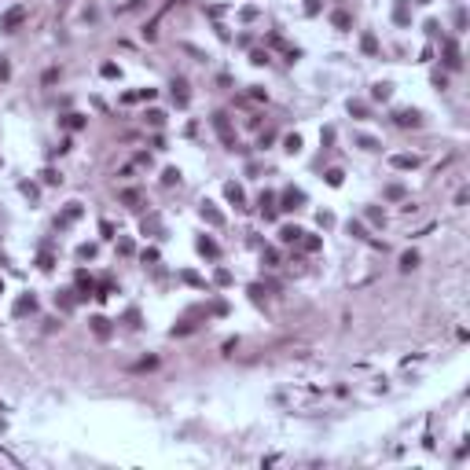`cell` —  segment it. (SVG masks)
I'll return each mask as SVG.
<instances>
[{
	"label": "cell",
	"instance_id": "obj_16",
	"mask_svg": "<svg viewBox=\"0 0 470 470\" xmlns=\"http://www.w3.org/2000/svg\"><path fill=\"white\" fill-rule=\"evenodd\" d=\"M331 26L346 33V29H353V15H349V11H342V8H338V11H331Z\"/></svg>",
	"mask_w": 470,
	"mask_h": 470
},
{
	"label": "cell",
	"instance_id": "obj_51",
	"mask_svg": "<svg viewBox=\"0 0 470 470\" xmlns=\"http://www.w3.org/2000/svg\"><path fill=\"white\" fill-rule=\"evenodd\" d=\"M99 74H103V77H118V66H114V62H103Z\"/></svg>",
	"mask_w": 470,
	"mask_h": 470
},
{
	"label": "cell",
	"instance_id": "obj_41",
	"mask_svg": "<svg viewBox=\"0 0 470 470\" xmlns=\"http://www.w3.org/2000/svg\"><path fill=\"white\" fill-rule=\"evenodd\" d=\"M162 184H180V169H173V165H169L165 173H162Z\"/></svg>",
	"mask_w": 470,
	"mask_h": 470
},
{
	"label": "cell",
	"instance_id": "obj_54",
	"mask_svg": "<svg viewBox=\"0 0 470 470\" xmlns=\"http://www.w3.org/2000/svg\"><path fill=\"white\" fill-rule=\"evenodd\" d=\"M250 99H264V88L261 85H250Z\"/></svg>",
	"mask_w": 470,
	"mask_h": 470
},
{
	"label": "cell",
	"instance_id": "obj_6",
	"mask_svg": "<svg viewBox=\"0 0 470 470\" xmlns=\"http://www.w3.org/2000/svg\"><path fill=\"white\" fill-rule=\"evenodd\" d=\"M224 198L231 202L235 210H246V191H243V187L235 184V180H228V184H224Z\"/></svg>",
	"mask_w": 470,
	"mask_h": 470
},
{
	"label": "cell",
	"instance_id": "obj_22",
	"mask_svg": "<svg viewBox=\"0 0 470 470\" xmlns=\"http://www.w3.org/2000/svg\"><path fill=\"white\" fill-rule=\"evenodd\" d=\"M393 165L397 169H415L419 165V154H393Z\"/></svg>",
	"mask_w": 470,
	"mask_h": 470
},
{
	"label": "cell",
	"instance_id": "obj_43",
	"mask_svg": "<svg viewBox=\"0 0 470 470\" xmlns=\"http://www.w3.org/2000/svg\"><path fill=\"white\" fill-rule=\"evenodd\" d=\"M239 19H243V22H254V19H257V8H254V4H246V8L239 11Z\"/></svg>",
	"mask_w": 470,
	"mask_h": 470
},
{
	"label": "cell",
	"instance_id": "obj_50",
	"mask_svg": "<svg viewBox=\"0 0 470 470\" xmlns=\"http://www.w3.org/2000/svg\"><path fill=\"white\" fill-rule=\"evenodd\" d=\"M99 231H103V239H114V224H111V221H103Z\"/></svg>",
	"mask_w": 470,
	"mask_h": 470
},
{
	"label": "cell",
	"instance_id": "obj_15",
	"mask_svg": "<svg viewBox=\"0 0 470 470\" xmlns=\"http://www.w3.org/2000/svg\"><path fill=\"white\" fill-rule=\"evenodd\" d=\"M257 206H261V213H264V221H276V195H272V191H261V195H257Z\"/></svg>",
	"mask_w": 470,
	"mask_h": 470
},
{
	"label": "cell",
	"instance_id": "obj_52",
	"mask_svg": "<svg viewBox=\"0 0 470 470\" xmlns=\"http://www.w3.org/2000/svg\"><path fill=\"white\" fill-rule=\"evenodd\" d=\"M125 320H129V327H140V312H136V309H129V312H125Z\"/></svg>",
	"mask_w": 470,
	"mask_h": 470
},
{
	"label": "cell",
	"instance_id": "obj_33",
	"mask_svg": "<svg viewBox=\"0 0 470 470\" xmlns=\"http://www.w3.org/2000/svg\"><path fill=\"white\" fill-rule=\"evenodd\" d=\"M349 114H353V118H367V103H360V99H349Z\"/></svg>",
	"mask_w": 470,
	"mask_h": 470
},
{
	"label": "cell",
	"instance_id": "obj_34",
	"mask_svg": "<svg viewBox=\"0 0 470 470\" xmlns=\"http://www.w3.org/2000/svg\"><path fill=\"white\" fill-rule=\"evenodd\" d=\"M283 147H287L290 154H297V151H301V136H297V132H290V136L283 140Z\"/></svg>",
	"mask_w": 470,
	"mask_h": 470
},
{
	"label": "cell",
	"instance_id": "obj_58",
	"mask_svg": "<svg viewBox=\"0 0 470 470\" xmlns=\"http://www.w3.org/2000/svg\"><path fill=\"white\" fill-rule=\"evenodd\" d=\"M59 4H66V0H59Z\"/></svg>",
	"mask_w": 470,
	"mask_h": 470
},
{
	"label": "cell",
	"instance_id": "obj_3",
	"mask_svg": "<svg viewBox=\"0 0 470 470\" xmlns=\"http://www.w3.org/2000/svg\"><path fill=\"white\" fill-rule=\"evenodd\" d=\"M393 121L400 125V129H419V125H422V114L415 111V107H400V111L393 114Z\"/></svg>",
	"mask_w": 470,
	"mask_h": 470
},
{
	"label": "cell",
	"instance_id": "obj_36",
	"mask_svg": "<svg viewBox=\"0 0 470 470\" xmlns=\"http://www.w3.org/2000/svg\"><path fill=\"white\" fill-rule=\"evenodd\" d=\"M213 283H217V287H228V283H231V272H228V268H217V272H213Z\"/></svg>",
	"mask_w": 470,
	"mask_h": 470
},
{
	"label": "cell",
	"instance_id": "obj_29",
	"mask_svg": "<svg viewBox=\"0 0 470 470\" xmlns=\"http://www.w3.org/2000/svg\"><path fill=\"white\" fill-rule=\"evenodd\" d=\"M356 147H364V151H379L382 144H379L375 136H356Z\"/></svg>",
	"mask_w": 470,
	"mask_h": 470
},
{
	"label": "cell",
	"instance_id": "obj_46",
	"mask_svg": "<svg viewBox=\"0 0 470 470\" xmlns=\"http://www.w3.org/2000/svg\"><path fill=\"white\" fill-rule=\"evenodd\" d=\"M147 121H151V125H154V129H158V125H162V121H165V114H162V111H147Z\"/></svg>",
	"mask_w": 470,
	"mask_h": 470
},
{
	"label": "cell",
	"instance_id": "obj_26",
	"mask_svg": "<svg viewBox=\"0 0 470 470\" xmlns=\"http://www.w3.org/2000/svg\"><path fill=\"white\" fill-rule=\"evenodd\" d=\"M360 48H364L367 55H375V52H379V37H375V33H364V37H360Z\"/></svg>",
	"mask_w": 470,
	"mask_h": 470
},
{
	"label": "cell",
	"instance_id": "obj_18",
	"mask_svg": "<svg viewBox=\"0 0 470 470\" xmlns=\"http://www.w3.org/2000/svg\"><path fill=\"white\" fill-rule=\"evenodd\" d=\"M279 239H283L287 246H297V239H301V228H297V224H283V228H279Z\"/></svg>",
	"mask_w": 470,
	"mask_h": 470
},
{
	"label": "cell",
	"instance_id": "obj_44",
	"mask_svg": "<svg viewBox=\"0 0 470 470\" xmlns=\"http://www.w3.org/2000/svg\"><path fill=\"white\" fill-rule=\"evenodd\" d=\"M41 177H44V184H62V177L55 173V169H44V173H41Z\"/></svg>",
	"mask_w": 470,
	"mask_h": 470
},
{
	"label": "cell",
	"instance_id": "obj_55",
	"mask_svg": "<svg viewBox=\"0 0 470 470\" xmlns=\"http://www.w3.org/2000/svg\"><path fill=\"white\" fill-rule=\"evenodd\" d=\"M463 26H466V11L459 8V11H456V29H463Z\"/></svg>",
	"mask_w": 470,
	"mask_h": 470
},
{
	"label": "cell",
	"instance_id": "obj_2",
	"mask_svg": "<svg viewBox=\"0 0 470 470\" xmlns=\"http://www.w3.org/2000/svg\"><path fill=\"white\" fill-rule=\"evenodd\" d=\"M213 129H217V136H221V144H224L228 151H239V144H235V129H231V118H228L224 111L213 114Z\"/></svg>",
	"mask_w": 470,
	"mask_h": 470
},
{
	"label": "cell",
	"instance_id": "obj_13",
	"mask_svg": "<svg viewBox=\"0 0 470 470\" xmlns=\"http://www.w3.org/2000/svg\"><path fill=\"white\" fill-rule=\"evenodd\" d=\"M88 323H92V334H96L99 342H107V338L114 334V327H111V320H107V316H92Z\"/></svg>",
	"mask_w": 470,
	"mask_h": 470
},
{
	"label": "cell",
	"instance_id": "obj_8",
	"mask_svg": "<svg viewBox=\"0 0 470 470\" xmlns=\"http://www.w3.org/2000/svg\"><path fill=\"white\" fill-rule=\"evenodd\" d=\"M169 88H173V103H177L180 111H184V107L191 103V92H187V81H184V77H173V85H169Z\"/></svg>",
	"mask_w": 470,
	"mask_h": 470
},
{
	"label": "cell",
	"instance_id": "obj_45",
	"mask_svg": "<svg viewBox=\"0 0 470 470\" xmlns=\"http://www.w3.org/2000/svg\"><path fill=\"white\" fill-rule=\"evenodd\" d=\"M250 297H254V301H264V287L261 283H250Z\"/></svg>",
	"mask_w": 470,
	"mask_h": 470
},
{
	"label": "cell",
	"instance_id": "obj_57",
	"mask_svg": "<svg viewBox=\"0 0 470 470\" xmlns=\"http://www.w3.org/2000/svg\"><path fill=\"white\" fill-rule=\"evenodd\" d=\"M419 4H430V0H419Z\"/></svg>",
	"mask_w": 470,
	"mask_h": 470
},
{
	"label": "cell",
	"instance_id": "obj_20",
	"mask_svg": "<svg viewBox=\"0 0 470 470\" xmlns=\"http://www.w3.org/2000/svg\"><path fill=\"white\" fill-rule=\"evenodd\" d=\"M389 96H393V85H389V81H379V85L371 88V99H375V103H386Z\"/></svg>",
	"mask_w": 470,
	"mask_h": 470
},
{
	"label": "cell",
	"instance_id": "obj_40",
	"mask_svg": "<svg viewBox=\"0 0 470 470\" xmlns=\"http://www.w3.org/2000/svg\"><path fill=\"white\" fill-rule=\"evenodd\" d=\"M367 221H371V224H386V213H382L379 206H371V210H367Z\"/></svg>",
	"mask_w": 470,
	"mask_h": 470
},
{
	"label": "cell",
	"instance_id": "obj_19",
	"mask_svg": "<svg viewBox=\"0 0 470 470\" xmlns=\"http://www.w3.org/2000/svg\"><path fill=\"white\" fill-rule=\"evenodd\" d=\"M74 305H77V294H74V290H59V294H55V309L70 312Z\"/></svg>",
	"mask_w": 470,
	"mask_h": 470
},
{
	"label": "cell",
	"instance_id": "obj_42",
	"mask_svg": "<svg viewBox=\"0 0 470 470\" xmlns=\"http://www.w3.org/2000/svg\"><path fill=\"white\" fill-rule=\"evenodd\" d=\"M250 62H254V66H264V62H268V52H264V48L250 52Z\"/></svg>",
	"mask_w": 470,
	"mask_h": 470
},
{
	"label": "cell",
	"instance_id": "obj_56",
	"mask_svg": "<svg viewBox=\"0 0 470 470\" xmlns=\"http://www.w3.org/2000/svg\"><path fill=\"white\" fill-rule=\"evenodd\" d=\"M0 294H4V279H0Z\"/></svg>",
	"mask_w": 470,
	"mask_h": 470
},
{
	"label": "cell",
	"instance_id": "obj_5",
	"mask_svg": "<svg viewBox=\"0 0 470 470\" xmlns=\"http://www.w3.org/2000/svg\"><path fill=\"white\" fill-rule=\"evenodd\" d=\"M77 301H85V297H96V279H92L88 272H77Z\"/></svg>",
	"mask_w": 470,
	"mask_h": 470
},
{
	"label": "cell",
	"instance_id": "obj_11",
	"mask_svg": "<svg viewBox=\"0 0 470 470\" xmlns=\"http://www.w3.org/2000/svg\"><path fill=\"white\" fill-rule=\"evenodd\" d=\"M441 52H445V62H448L452 70H459V66H463V59H459V44L452 41V37H448V41L441 44Z\"/></svg>",
	"mask_w": 470,
	"mask_h": 470
},
{
	"label": "cell",
	"instance_id": "obj_31",
	"mask_svg": "<svg viewBox=\"0 0 470 470\" xmlns=\"http://www.w3.org/2000/svg\"><path fill=\"white\" fill-rule=\"evenodd\" d=\"M37 268H41V272H52V268H55V257L48 254V250H44V254L37 257Z\"/></svg>",
	"mask_w": 470,
	"mask_h": 470
},
{
	"label": "cell",
	"instance_id": "obj_23",
	"mask_svg": "<svg viewBox=\"0 0 470 470\" xmlns=\"http://www.w3.org/2000/svg\"><path fill=\"white\" fill-rule=\"evenodd\" d=\"M206 316H228V301H221V297H213V301L206 305Z\"/></svg>",
	"mask_w": 470,
	"mask_h": 470
},
{
	"label": "cell",
	"instance_id": "obj_38",
	"mask_svg": "<svg viewBox=\"0 0 470 470\" xmlns=\"http://www.w3.org/2000/svg\"><path fill=\"white\" fill-rule=\"evenodd\" d=\"M346 228H349V235H353V239H367V231H364V224H360V221H349Z\"/></svg>",
	"mask_w": 470,
	"mask_h": 470
},
{
	"label": "cell",
	"instance_id": "obj_25",
	"mask_svg": "<svg viewBox=\"0 0 470 470\" xmlns=\"http://www.w3.org/2000/svg\"><path fill=\"white\" fill-rule=\"evenodd\" d=\"M389 202H400L404 195H408V191H404V184H386V191H382Z\"/></svg>",
	"mask_w": 470,
	"mask_h": 470
},
{
	"label": "cell",
	"instance_id": "obj_48",
	"mask_svg": "<svg viewBox=\"0 0 470 470\" xmlns=\"http://www.w3.org/2000/svg\"><path fill=\"white\" fill-rule=\"evenodd\" d=\"M118 254H121V257H129V254H132V243H129V239H121V243H118Z\"/></svg>",
	"mask_w": 470,
	"mask_h": 470
},
{
	"label": "cell",
	"instance_id": "obj_14",
	"mask_svg": "<svg viewBox=\"0 0 470 470\" xmlns=\"http://www.w3.org/2000/svg\"><path fill=\"white\" fill-rule=\"evenodd\" d=\"M195 246H198V254H202V257H210V261L221 257V246H217L210 235H198V243H195Z\"/></svg>",
	"mask_w": 470,
	"mask_h": 470
},
{
	"label": "cell",
	"instance_id": "obj_47",
	"mask_svg": "<svg viewBox=\"0 0 470 470\" xmlns=\"http://www.w3.org/2000/svg\"><path fill=\"white\" fill-rule=\"evenodd\" d=\"M316 221H320V228H334V217H331V213H320Z\"/></svg>",
	"mask_w": 470,
	"mask_h": 470
},
{
	"label": "cell",
	"instance_id": "obj_30",
	"mask_svg": "<svg viewBox=\"0 0 470 470\" xmlns=\"http://www.w3.org/2000/svg\"><path fill=\"white\" fill-rule=\"evenodd\" d=\"M77 257H81V261H92V257H96V243H81V246H77Z\"/></svg>",
	"mask_w": 470,
	"mask_h": 470
},
{
	"label": "cell",
	"instance_id": "obj_21",
	"mask_svg": "<svg viewBox=\"0 0 470 470\" xmlns=\"http://www.w3.org/2000/svg\"><path fill=\"white\" fill-rule=\"evenodd\" d=\"M297 243H301V250H309V254H316V250L323 246L320 235H309V231H301V239H297Z\"/></svg>",
	"mask_w": 470,
	"mask_h": 470
},
{
	"label": "cell",
	"instance_id": "obj_9",
	"mask_svg": "<svg viewBox=\"0 0 470 470\" xmlns=\"http://www.w3.org/2000/svg\"><path fill=\"white\" fill-rule=\"evenodd\" d=\"M198 217H202L206 224H213V228H221V224H224V213L217 210L213 202H202V206H198Z\"/></svg>",
	"mask_w": 470,
	"mask_h": 470
},
{
	"label": "cell",
	"instance_id": "obj_28",
	"mask_svg": "<svg viewBox=\"0 0 470 470\" xmlns=\"http://www.w3.org/2000/svg\"><path fill=\"white\" fill-rule=\"evenodd\" d=\"M261 261L268 264V268H276V264H279V250H272V246H264V250H261Z\"/></svg>",
	"mask_w": 470,
	"mask_h": 470
},
{
	"label": "cell",
	"instance_id": "obj_1",
	"mask_svg": "<svg viewBox=\"0 0 470 470\" xmlns=\"http://www.w3.org/2000/svg\"><path fill=\"white\" fill-rule=\"evenodd\" d=\"M29 19V8L26 4H15V8H8L4 15H0V33H15L22 22Z\"/></svg>",
	"mask_w": 470,
	"mask_h": 470
},
{
	"label": "cell",
	"instance_id": "obj_49",
	"mask_svg": "<svg viewBox=\"0 0 470 470\" xmlns=\"http://www.w3.org/2000/svg\"><path fill=\"white\" fill-rule=\"evenodd\" d=\"M272 140H276V132H272V129H268V132H261V140H257V147H268Z\"/></svg>",
	"mask_w": 470,
	"mask_h": 470
},
{
	"label": "cell",
	"instance_id": "obj_53",
	"mask_svg": "<svg viewBox=\"0 0 470 470\" xmlns=\"http://www.w3.org/2000/svg\"><path fill=\"white\" fill-rule=\"evenodd\" d=\"M11 77V66H8V59H0V81H8Z\"/></svg>",
	"mask_w": 470,
	"mask_h": 470
},
{
	"label": "cell",
	"instance_id": "obj_24",
	"mask_svg": "<svg viewBox=\"0 0 470 470\" xmlns=\"http://www.w3.org/2000/svg\"><path fill=\"white\" fill-rule=\"evenodd\" d=\"M412 268H419V254H415V250L400 254V272H412Z\"/></svg>",
	"mask_w": 470,
	"mask_h": 470
},
{
	"label": "cell",
	"instance_id": "obj_7",
	"mask_svg": "<svg viewBox=\"0 0 470 470\" xmlns=\"http://www.w3.org/2000/svg\"><path fill=\"white\" fill-rule=\"evenodd\" d=\"M11 312H15V316H33V312H37V297L33 294H19Z\"/></svg>",
	"mask_w": 470,
	"mask_h": 470
},
{
	"label": "cell",
	"instance_id": "obj_17",
	"mask_svg": "<svg viewBox=\"0 0 470 470\" xmlns=\"http://www.w3.org/2000/svg\"><path fill=\"white\" fill-rule=\"evenodd\" d=\"M121 202H125L129 210H140V202H144V191H140V187H125V191H121Z\"/></svg>",
	"mask_w": 470,
	"mask_h": 470
},
{
	"label": "cell",
	"instance_id": "obj_35",
	"mask_svg": "<svg viewBox=\"0 0 470 470\" xmlns=\"http://www.w3.org/2000/svg\"><path fill=\"white\" fill-rule=\"evenodd\" d=\"M180 279H184L187 287H206V279H202V276H195V272H180Z\"/></svg>",
	"mask_w": 470,
	"mask_h": 470
},
{
	"label": "cell",
	"instance_id": "obj_12",
	"mask_svg": "<svg viewBox=\"0 0 470 470\" xmlns=\"http://www.w3.org/2000/svg\"><path fill=\"white\" fill-rule=\"evenodd\" d=\"M393 22L408 26L412 22V0H393Z\"/></svg>",
	"mask_w": 470,
	"mask_h": 470
},
{
	"label": "cell",
	"instance_id": "obj_27",
	"mask_svg": "<svg viewBox=\"0 0 470 470\" xmlns=\"http://www.w3.org/2000/svg\"><path fill=\"white\" fill-rule=\"evenodd\" d=\"M59 125H66V129H85V114H66V118H59Z\"/></svg>",
	"mask_w": 470,
	"mask_h": 470
},
{
	"label": "cell",
	"instance_id": "obj_39",
	"mask_svg": "<svg viewBox=\"0 0 470 470\" xmlns=\"http://www.w3.org/2000/svg\"><path fill=\"white\" fill-rule=\"evenodd\" d=\"M320 144H323V151H331V144H334V129H331V125L320 132Z\"/></svg>",
	"mask_w": 470,
	"mask_h": 470
},
{
	"label": "cell",
	"instance_id": "obj_32",
	"mask_svg": "<svg viewBox=\"0 0 470 470\" xmlns=\"http://www.w3.org/2000/svg\"><path fill=\"white\" fill-rule=\"evenodd\" d=\"M151 367H158V356H144V360L132 364V371H151Z\"/></svg>",
	"mask_w": 470,
	"mask_h": 470
},
{
	"label": "cell",
	"instance_id": "obj_37",
	"mask_svg": "<svg viewBox=\"0 0 470 470\" xmlns=\"http://www.w3.org/2000/svg\"><path fill=\"white\" fill-rule=\"evenodd\" d=\"M327 184H331V187H342V177H346V173H342V169H327Z\"/></svg>",
	"mask_w": 470,
	"mask_h": 470
},
{
	"label": "cell",
	"instance_id": "obj_4",
	"mask_svg": "<svg viewBox=\"0 0 470 470\" xmlns=\"http://www.w3.org/2000/svg\"><path fill=\"white\" fill-rule=\"evenodd\" d=\"M279 202H283L279 210H290V213H294V210H301V206H305V191H301V187H287Z\"/></svg>",
	"mask_w": 470,
	"mask_h": 470
},
{
	"label": "cell",
	"instance_id": "obj_10",
	"mask_svg": "<svg viewBox=\"0 0 470 470\" xmlns=\"http://www.w3.org/2000/svg\"><path fill=\"white\" fill-rule=\"evenodd\" d=\"M77 217H81V202H66V210L55 217V228H70Z\"/></svg>",
	"mask_w": 470,
	"mask_h": 470
}]
</instances>
